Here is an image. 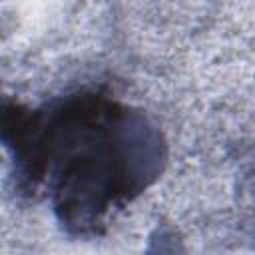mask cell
Segmentation results:
<instances>
[{
  "label": "cell",
  "instance_id": "1",
  "mask_svg": "<svg viewBox=\"0 0 255 255\" xmlns=\"http://www.w3.org/2000/svg\"><path fill=\"white\" fill-rule=\"evenodd\" d=\"M16 161L44 179L62 221L84 229L131 199L159 171L161 141L147 120L118 102L88 94L48 112L4 120Z\"/></svg>",
  "mask_w": 255,
  "mask_h": 255
}]
</instances>
